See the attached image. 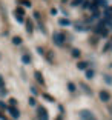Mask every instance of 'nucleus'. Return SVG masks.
Returning <instances> with one entry per match:
<instances>
[{"label": "nucleus", "mask_w": 112, "mask_h": 120, "mask_svg": "<svg viewBox=\"0 0 112 120\" xmlns=\"http://www.w3.org/2000/svg\"><path fill=\"white\" fill-rule=\"evenodd\" d=\"M37 114H39V119H40V120H49L48 111H46L43 106H39V108H37Z\"/></svg>", "instance_id": "1"}, {"label": "nucleus", "mask_w": 112, "mask_h": 120, "mask_svg": "<svg viewBox=\"0 0 112 120\" xmlns=\"http://www.w3.org/2000/svg\"><path fill=\"white\" fill-rule=\"evenodd\" d=\"M54 42H55L58 46H61L63 42H65V35L61 34V32H55V34H54Z\"/></svg>", "instance_id": "2"}, {"label": "nucleus", "mask_w": 112, "mask_h": 120, "mask_svg": "<svg viewBox=\"0 0 112 120\" xmlns=\"http://www.w3.org/2000/svg\"><path fill=\"white\" fill-rule=\"evenodd\" d=\"M95 32H97V34H100V35H103V37H106V35H108V29H106V26L103 25V23H100V25L95 28Z\"/></svg>", "instance_id": "3"}, {"label": "nucleus", "mask_w": 112, "mask_h": 120, "mask_svg": "<svg viewBox=\"0 0 112 120\" xmlns=\"http://www.w3.org/2000/svg\"><path fill=\"white\" fill-rule=\"evenodd\" d=\"M8 112L11 114L12 119H18V117H20V111H18L15 106H9V108H8Z\"/></svg>", "instance_id": "4"}, {"label": "nucleus", "mask_w": 112, "mask_h": 120, "mask_svg": "<svg viewBox=\"0 0 112 120\" xmlns=\"http://www.w3.org/2000/svg\"><path fill=\"white\" fill-rule=\"evenodd\" d=\"M100 99H101L103 102H108V100L111 99V95H109L108 91H100Z\"/></svg>", "instance_id": "5"}, {"label": "nucleus", "mask_w": 112, "mask_h": 120, "mask_svg": "<svg viewBox=\"0 0 112 120\" xmlns=\"http://www.w3.org/2000/svg\"><path fill=\"white\" fill-rule=\"evenodd\" d=\"M80 116L83 117V119H86V120H91V119H94V117H92V114L89 112V111H81V112H80Z\"/></svg>", "instance_id": "6"}, {"label": "nucleus", "mask_w": 112, "mask_h": 120, "mask_svg": "<svg viewBox=\"0 0 112 120\" xmlns=\"http://www.w3.org/2000/svg\"><path fill=\"white\" fill-rule=\"evenodd\" d=\"M35 79H37V82H39V83H45V80H43V77H42V74H40V72H35Z\"/></svg>", "instance_id": "7"}, {"label": "nucleus", "mask_w": 112, "mask_h": 120, "mask_svg": "<svg viewBox=\"0 0 112 120\" xmlns=\"http://www.w3.org/2000/svg\"><path fill=\"white\" fill-rule=\"evenodd\" d=\"M22 60H23V63H31V57H29L28 54H25V56L22 57Z\"/></svg>", "instance_id": "8"}, {"label": "nucleus", "mask_w": 112, "mask_h": 120, "mask_svg": "<svg viewBox=\"0 0 112 120\" xmlns=\"http://www.w3.org/2000/svg\"><path fill=\"white\" fill-rule=\"evenodd\" d=\"M32 29H34V28H32V23H31V22H28V23H26V31H28L29 34H31Z\"/></svg>", "instance_id": "9"}, {"label": "nucleus", "mask_w": 112, "mask_h": 120, "mask_svg": "<svg viewBox=\"0 0 112 120\" xmlns=\"http://www.w3.org/2000/svg\"><path fill=\"white\" fill-rule=\"evenodd\" d=\"M86 77H88V79H92V77H94V71L88 69V71H86Z\"/></svg>", "instance_id": "10"}, {"label": "nucleus", "mask_w": 112, "mask_h": 120, "mask_svg": "<svg viewBox=\"0 0 112 120\" xmlns=\"http://www.w3.org/2000/svg\"><path fill=\"white\" fill-rule=\"evenodd\" d=\"M86 66H88L86 62H80V63H78V68H80V69H86Z\"/></svg>", "instance_id": "11"}, {"label": "nucleus", "mask_w": 112, "mask_h": 120, "mask_svg": "<svg viewBox=\"0 0 112 120\" xmlns=\"http://www.w3.org/2000/svg\"><path fill=\"white\" fill-rule=\"evenodd\" d=\"M15 19H17V22L23 23V15H22V14H17V12H15Z\"/></svg>", "instance_id": "12"}, {"label": "nucleus", "mask_w": 112, "mask_h": 120, "mask_svg": "<svg viewBox=\"0 0 112 120\" xmlns=\"http://www.w3.org/2000/svg\"><path fill=\"white\" fill-rule=\"evenodd\" d=\"M12 42H14V45H20V43H22V39H20V37H14V39H12Z\"/></svg>", "instance_id": "13"}, {"label": "nucleus", "mask_w": 112, "mask_h": 120, "mask_svg": "<svg viewBox=\"0 0 112 120\" xmlns=\"http://www.w3.org/2000/svg\"><path fill=\"white\" fill-rule=\"evenodd\" d=\"M20 3H22V5H25V6H28V8L31 6V2H29V0H22Z\"/></svg>", "instance_id": "14"}, {"label": "nucleus", "mask_w": 112, "mask_h": 120, "mask_svg": "<svg viewBox=\"0 0 112 120\" xmlns=\"http://www.w3.org/2000/svg\"><path fill=\"white\" fill-rule=\"evenodd\" d=\"M60 25H63V26L66 25V26H68V25H69V20H66V19H61V20H60Z\"/></svg>", "instance_id": "15"}, {"label": "nucleus", "mask_w": 112, "mask_h": 120, "mask_svg": "<svg viewBox=\"0 0 112 120\" xmlns=\"http://www.w3.org/2000/svg\"><path fill=\"white\" fill-rule=\"evenodd\" d=\"M68 88H69V91H71V92L75 91V86H74V83H68Z\"/></svg>", "instance_id": "16"}, {"label": "nucleus", "mask_w": 112, "mask_h": 120, "mask_svg": "<svg viewBox=\"0 0 112 120\" xmlns=\"http://www.w3.org/2000/svg\"><path fill=\"white\" fill-rule=\"evenodd\" d=\"M43 97H45L46 100H49V102H54V99H52V97H51V95H49V94H45V95H43Z\"/></svg>", "instance_id": "17"}, {"label": "nucleus", "mask_w": 112, "mask_h": 120, "mask_svg": "<svg viewBox=\"0 0 112 120\" xmlns=\"http://www.w3.org/2000/svg\"><path fill=\"white\" fill-rule=\"evenodd\" d=\"M72 56L74 57H78V56H80V51H78V49H74L72 51Z\"/></svg>", "instance_id": "18"}, {"label": "nucleus", "mask_w": 112, "mask_h": 120, "mask_svg": "<svg viewBox=\"0 0 112 120\" xmlns=\"http://www.w3.org/2000/svg\"><path fill=\"white\" fill-rule=\"evenodd\" d=\"M29 105H31V106H35V99H34V97H31V99H29Z\"/></svg>", "instance_id": "19"}, {"label": "nucleus", "mask_w": 112, "mask_h": 120, "mask_svg": "<svg viewBox=\"0 0 112 120\" xmlns=\"http://www.w3.org/2000/svg\"><path fill=\"white\" fill-rule=\"evenodd\" d=\"M9 103H11V106H15V105H17V100H15V99H11Z\"/></svg>", "instance_id": "20"}, {"label": "nucleus", "mask_w": 112, "mask_h": 120, "mask_svg": "<svg viewBox=\"0 0 112 120\" xmlns=\"http://www.w3.org/2000/svg\"><path fill=\"white\" fill-rule=\"evenodd\" d=\"M0 88H5V83H3V79L0 77Z\"/></svg>", "instance_id": "21"}, {"label": "nucleus", "mask_w": 112, "mask_h": 120, "mask_svg": "<svg viewBox=\"0 0 112 120\" xmlns=\"http://www.w3.org/2000/svg\"><path fill=\"white\" fill-rule=\"evenodd\" d=\"M57 120H61V117H57Z\"/></svg>", "instance_id": "22"}, {"label": "nucleus", "mask_w": 112, "mask_h": 120, "mask_svg": "<svg viewBox=\"0 0 112 120\" xmlns=\"http://www.w3.org/2000/svg\"><path fill=\"white\" fill-rule=\"evenodd\" d=\"M91 120H95V119H91Z\"/></svg>", "instance_id": "23"}]
</instances>
